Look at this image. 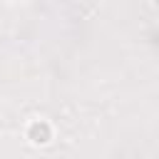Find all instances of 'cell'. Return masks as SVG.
<instances>
[{
    "label": "cell",
    "mask_w": 159,
    "mask_h": 159,
    "mask_svg": "<svg viewBox=\"0 0 159 159\" xmlns=\"http://www.w3.org/2000/svg\"><path fill=\"white\" fill-rule=\"evenodd\" d=\"M27 139H30L32 144H47V142L52 139V127H50L45 119H37V122H32V124L27 127Z\"/></svg>",
    "instance_id": "obj_1"
},
{
    "label": "cell",
    "mask_w": 159,
    "mask_h": 159,
    "mask_svg": "<svg viewBox=\"0 0 159 159\" xmlns=\"http://www.w3.org/2000/svg\"><path fill=\"white\" fill-rule=\"evenodd\" d=\"M7 2H20V0H7Z\"/></svg>",
    "instance_id": "obj_2"
},
{
    "label": "cell",
    "mask_w": 159,
    "mask_h": 159,
    "mask_svg": "<svg viewBox=\"0 0 159 159\" xmlns=\"http://www.w3.org/2000/svg\"><path fill=\"white\" fill-rule=\"evenodd\" d=\"M154 2H157V5H159V0H154Z\"/></svg>",
    "instance_id": "obj_3"
}]
</instances>
